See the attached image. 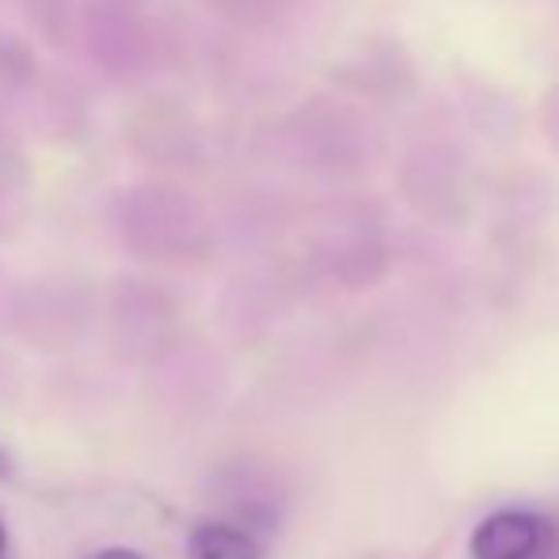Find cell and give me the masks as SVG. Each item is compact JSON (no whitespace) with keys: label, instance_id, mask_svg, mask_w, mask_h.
Returning <instances> with one entry per match:
<instances>
[{"label":"cell","instance_id":"2","mask_svg":"<svg viewBox=\"0 0 559 559\" xmlns=\"http://www.w3.org/2000/svg\"><path fill=\"white\" fill-rule=\"evenodd\" d=\"M191 559H263V545L255 533L228 522H202L187 537Z\"/></svg>","mask_w":559,"mask_h":559},{"label":"cell","instance_id":"5","mask_svg":"<svg viewBox=\"0 0 559 559\" xmlns=\"http://www.w3.org/2000/svg\"><path fill=\"white\" fill-rule=\"evenodd\" d=\"M8 552V533H4V522H0V556Z\"/></svg>","mask_w":559,"mask_h":559},{"label":"cell","instance_id":"3","mask_svg":"<svg viewBox=\"0 0 559 559\" xmlns=\"http://www.w3.org/2000/svg\"><path fill=\"white\" fill-rule=\"evenodd\" d=\"M88 559H141V552H133V548H104V552H96Z\"/></svg>","mask_w":559,"mask_h":559},{"label":"cell","instance_id":"4","mask_svg":"<svg viewBox=\"0 0 559 559\" xmlns=\"http://www.w3.org/2000/svg\"><path fill=\"white\" fill-rule=\"evenodd\" d=\"M8 472H12V456H8V453H4V445H0V479H4Z\"/></svg>","mask_w":559,"mask_h":559},{"label":"cell","instance_id":"6","mask_svg":"<svg viewBox=\"0 0 559 559\" xmlns=\"http://www.w3.org/2000/svg\"><path fill=\"white\" fill-rule=\"evenodd\" d=\"M0 559H4V556H0Z\"/></svg>","mask_w":559,"mask_h":559},{"label":"cell","instance_id":"1","mask_svg":"<svg viewBox=\"0 0 559 559\" xmlns=\"http://www.w3.org/2000/svg\"><path fill=\"white\" fill-rule=\"evenodd\" d=\"M472 559H559V525L533 510H499L468 540Z\"/></svg>","mask_w":559,"mask_h":559}]
</instances>
